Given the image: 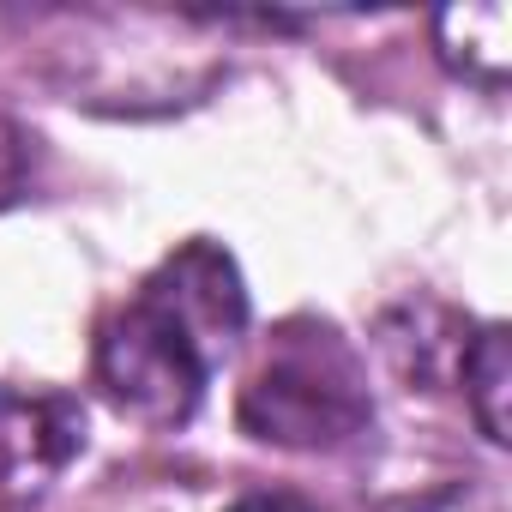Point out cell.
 I'll return each instance as SVG.
<instances>
[{
	"label": "cell",
	"instance_id": "obj_1",
	"mask_svg": "<svg viewBox=\"0 0 512 512\" xmlns=\"http://www.w3.org/2000/svg\"><path fill=\"white\" fill-rule=\"evenodd\" d=\"M368 422V392L332 332L290 338L241 386V428L272 446H338Z\"/></svg>",
	"mask_w": 512,
	"mask_h": 512
},
{
	"label": "cell",
	"instance_id": "obj_2",
	"mask_svg": "<svg viewBox=\"0 0 512 512\" xmlns=\"http://www.w3.org/2000/svg\"><path fill=\"white\" fill-rule=\"evenodd\" d=\"M205 380H211V362L145 296H133L121 314L103 320V332H97V386L121 416H133L145 428H181L199 410Z\"/></svg>",
	"mask_w": 512,
	"mask_h": 512
},
{
	"label": "cell",
	"instance_id": "obj_3",
	"mask_svg": "<svg viewBox=\"0 0 512 512\" xmlns=\"http://www.w3.org/2000/svg\"><path fill=\"white\" fill-rule=\"evenodd\" d=\"M139 296H145L157 314H169V320L193 338V350H199L211 368H217V362L235 350V338L247 332V290H241V272H235L229 253L211 247V241H187L181 253H169Z\"/></svg>",
	"mask_w": 512,
	"mask_h": 512
},
{
	"label": "cell",
	"instance_id": "obj_4",
	"mask_svg": "<svg viewBox=\"0 0 512 512\" xmlns=\"http://www.w3.org/2000/svg\"><path fill=\"white\" fill-rule=\"evenodd\" d=\"M79 446V416L61 398H0V482L37 488Z\"/></svg>",
	"mask_w": 512,
	"mask_h": 512
},
{
	"label": "cell",
	"instance_id": "obj_5",
	"mask_svg": "<svg viewBox=\"0 0 512 512\" xmlns=\"http://www.w3.org/2000/svg\"><path fill=\"white\" fill-rule=\"evenodd\" d=\"M434 37H440V61L476 85H506L512 73V13L500 0L488 7H446L434 19Z\"/></svg>",
	"mask_w": 512,
	"mask_h": 512
},
{
	"label": "cell",
	"instance_id": "obj_6",
	"mask_svg": "<svg viewBox=\"0 0 512 512\" xmlns=\"http://www.w3.org/2000/svg\"><path fill=\"white\" fill-rule=\"evenodd\" d=\"M464 404L476 416V428L506 446L512 440V332L506 326H482L464 350Z\"/></svg>",
	"mask_w": 512,
	"mask_h": 512
},
{
	"label": "cell",
	"instance_id": "obj_7",
	"mask_svg": "<svg viewBox=\"0 0 512 512\" xmlns=\"http://www.w3.org/2000/svg\"><path fill=\"white\" fill-rule=\"evenodd\" d=\"M25 187V133L0 115V205H13Z\"/></svg>",
	"mask_w": 512,
	"mask_h": 512
},
{
	"label": "cell",
	"instance_id": "obj_8",
	"mask_svg": "<svg viewBox=\"0 0 512 512\" xmlns=\"http://www.w3.org/2000/svg\"><path fill=\"white\" fill-rule=\"evenodd\" d=\"M229 512H308V506L290 500V494H247V500H235Z\"/></svg>",
	"mask_w": 512,
	"mask_h": 512
}]
</instances>
